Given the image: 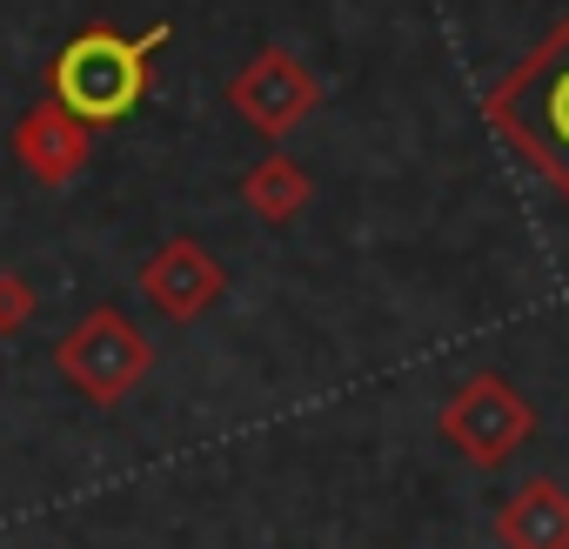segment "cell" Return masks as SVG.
I'll use <instances>...</instances> for the list:
<instances>
[{"mask_svg": "<svg viewBox=\"0 0 569 549\" xmlns=\"http://www.w3.org/2000/svg\"><path fill=\"white\" fill-rule=\"evenodd\" d=\"M161 34H148V41H121V34H74L68 41V54L54 61V101L88 128V121H121L134 101H141V88H148V48H154Z\"/></svg>", "mask_w": 569, "mask_h": 549, "instance_id": "cell-1", "label": "cell"}, {"mask_svg": "<svg viewBox=\"0 0 569 549\" xmlns=\"http://www.w3.org/2000/svg\"><path fill=\"white\" fill-rule=\"evenodd\" d=\"M61 376L88 396V402H121L141 376H148V342L128 316L94 309L74 336H61Z\"/></svg>", "mask_w": 569, "mask_h": 549, "instance_id": "cell-2", "label": "cell"}, {"mask_svg": "<svg viewBox=\"0 0 569 549\" xmlns=\"http://www.w3.org/2000/svg\"><path fill=\"white\" fill-rule=\"evenodd\" d=\"M529 429H536L529 402H522L509 382H496V376H476V382L442 409V442H449L456 456L482 462V469L509 462V456L529 442Z\"/></svg>", "mask_w": 569, "mask_h": 549, "instance_id": "cell-3", "label": "cell"}, {"mask_svg": "<svg viewBox=\"0 0 569 549\" xmlns=\"http://www.w3.org/2000/svg\"><path fill=\"white\" fill-rule=\"evenodd\" d=\"M502 114H516L529 128V141L542 148V161L556 174L569 168V28L522 68L516 88H502Z\"/></svg>", "mask_w": 569, "mask_h": 549, "instance_id": "cell-4", "label": "cell"}, {"mask_svg": "<svg viewBox=\"0 0 569 549\" xmlns=\"http://www.w3.org/2000/svg\"><path fill=\"white\" fill-rule=\"evenodd\" d=\"M148 296L161 302V316H174V322H188V316H201L214 296H221V268L208 261V248L201 241H168L154 261H148Z\"/></svg>", "mask_w": 569, "mask_h": 549, "instance_id": "cell-5", "label": "cell"}, {"mask_svg": "<svg viewBox=\"0 0 569 549\" xmlns=\"http://www.w3.org/2000/svg\"><path fill=\"white\" fill-rule=\"evenodd\" d=\"M502 549H569V489L562 482H522L496 509Z\"/></svg>", "mask_w": 569, "mask_h": 549, "instance_id": "cell-6", "label": "cell"}, {"mask_svg": "<svg viewBox=\"0 0 569 549\" xmlns=\"http://www.w3.org/2000/svg\"><path fill=\"white\" fill-rule=\"evenodd\" d=\"M81 154H88V141H81V121H74L61 101L21 128V161H28L41 181H68V174L81 168Z\"/></svg>", "mask_w": 569, "mask_h": 549, "instance_id": "cell-7", "label": "cell"}, {"mask_svg": "<svg viewBox=\"0 0 569 549\" xmlns=\"http://www.w3.org/2000/svg\"><path fill=\"white\" fill-rule=\"evenodd\" d=\"M234 101H241L261 128H289V121H302V114H309V81H302V74H289L281 61H268V68H254V74L234 88Z\"/></svg>", "mask_w": 569, "mask_h": 549, "instance_id": "cell-8", "label": "cell"}, {"mask_svg": "<svg viewBox=\"0 0 569 549\" xmlns=\"http://www.w3.org/2000/svg\"><path fill=\"white\" fill-rule=\"evenodd\" d=\"M302 201H309V181L296 174V161H261V168L248 174V208H254L261 221H289Z\"/></svg>", "mask_w": 569, "mask_h": 549, "instance_id": "cell-9", "label": "cell"}, {"mask_svg": "<svg viewBox=\"0 0 569 549\" xmlns=\"http://www.w3.org/2000/svg\"><path fill=\"white\" fill-rule=\"evenodd\" d=\"M34 309V296L14 282V274H0V336H8V329H21V316Z\"/></svg>", "mask_w": 569, "mask_h": 549, "instance_id": "cell-10", "label": "cell"}]
</instances>
